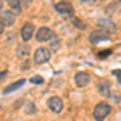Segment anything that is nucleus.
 Here are the masks:
<instances>
[{"mask_svg":"<svg viewBox=\"0 0 121 121\" xmlns=\"http://www.w3.org/2000/svg\"><path fill=\"white\" fill-rule=\"evenodd\" d=\"M112 112V105L107 102H100L94 107V120L95 121H103Z\"/></svg>","mask_w":121,"mask_h":121,"instance_id":"obj_1","label":"nucleus"},{"mask_svg":"<svg viewBox=\"0 0 121 121\" xmlns=\"http://www.w3.org/2000/svg\"><path fill=\"white\" fill-rule=\"evenodd\" d=\"M15 19H16V15H15L13 11H5V10H2V15H0V31L3 32L5 28L13 26Z\"/></svg>","mask_w":121,"mask_h":121,"instance_id":"obj_2","label":"nucleus"},{"mask_svg":"<svg viewBox=\"0 0 121 121\" xmlns=\"http://www.w3.org/2000/svg\"><path fill=\"white\" fill-rule=\"evenodd\" d=\"M89 40H91V44L107 42V40H110V34H108L107 31H103V29H95V31H92V32H91Z\"/></svg>","mask_w":121,"mask_h":121,"instance_id":"obj_3","label":"nucleus"},{"mask_svg":"<svg viewBox=\"0 0 121 121\" xmlns=\"http://www.w3.org/2000/svg\"><path fill=\"white\" fill-rule=\"evenodd\" d=\"M53 7L61 16H71L73 18V15H74V8H73V5L69 2H56Z\"/></svg>","mask_w":121,"mask_h":121,"instance_id":"obj_4","label":"nucleus"},{"mask_svg":"<svg viewBox=\"0 0 121 121\" xmlns=\"http://www.w3.org/2000/svg\"><path fill=\"white\" fill-rule=\"evenodd\" d=\"M48 60H50V50L48 48H45V47L36 48V52H34V63L36 65H42Z\"/></svg>","mask_w":121,"mask_h":121,"instance_id":"obj_5","label":"nucleus"},{"mask_svg":"<svg viewBox=\"0 0 121 121\" xmlns=\"http://www.w3.org/2000/svg\"><path fill=\"white\" fill-rule=\"evenodd\" d=\"M36 32H37V31H36V26H34L32 23H26V24L21 28V32H19V34H21V39H23L24 42H28V40L32 39V36H34Z\"/></svg>","mask_w":121,"mask_h":121,"instance_id":"obj_6","label":"nucleus"},{"mask_svg":"<svg viewBox=\"0 0 121 121\" xmlns=\"http://www.w3.org/2000/svg\"><path fill=\"white\" fill-rule=\"evenodd\" d=\"M47 107L50 108V112H53V113H60L61 110H63V100H61L60 97L53 95V97H50V99L47 100Z\"/></svg>","mask_w":121,"mask_h":121,"instance_id":"obj_7","label":"nucleus"},{"mask_svg":"<svg viewBox=\"0 0 121 121\" xmlns=\"http://www.w3.org/2000/svg\"><path fill=\"white\" fill-rule=\"evenodd\" d=\"M52 37H53V32H52V29L47 28V26L39 28L37 32H36V40L37 42H45V40H50Z\"/></svg>","mask_w":121,"mask_h":121,"instance_id":"obj_8","label":"nucleus"},{"mask_svg":"<svg viewBox=\"0 0 121 121\" xmlns=\"http://www.w3.org/2000/svg\"><path fill=\"white\" fill-rule=\"evenodd\" d=\"M97 92L100 94L102 97H110L112 95V86L107 79H100L97 82Z\"/></svg>","mask_w":121,"mask_h":121,"instance_id":"obj_9","label":"nucleus"},{"mask_svg":"<svg viewBox=\"0 0 121 121\" xmlns=\"http://www.w3.org/2000/svg\"><path fill=\"white\" fill-rule=\"evenodd\" d=\"M89 82H91V74H89V73H84V71L76 73V76H74V84L78 86V87H86Z\"/></svg>","mask_w":121,"mask_h":121,"instance_id":"obj_10","label":"nucleus"},{"mask_svg":"<svg viewBox=\"0 0 121 121\" xmlns=\"http://www.w3.org/2000/svg\"><path fill=\"white\" fill-rule=\"evenodd\" d=\"M97 24H99V29H103V31H115L116 26H115V23H113L110 18H100L97 21Z\"/></svg>","mask_w":121,"mask_h":121,"instance_id":"obj_11","label":"nucleus"},{"mask_svg":"<svg viewBox=\"0 0 121 121\" xmlns=\"http://www.w3.org/2000/svg\"><path fill=\"white\" fill-rule=\"evenodd\" d=\"M26 82V79H19V81H16V82H11L10 86H7L5 89H3V94H11V92H15L16 89H19L23 84Z\"/></svg>","mask_w":121,"mask_h":121,"instance_id":"obj_12","label":"nucleus"},{"mask_svg":"<svg viewBox=\"0 0 121 121\" xmlns=\"http://www.w3.org/2000/svg\"><path fill=\"white\" fill-rule=\"evenodd\" d=\"M8 7L13 10V13H19V11H21V3H19L18 0H10Z\"/></svg>","mask_w":121,"mask_h":121,"instance_id":"obj_13","label":"nucleus"},{"mask_svg":"<svg viewBox=\"0 0 121 121\" xmlns=\"http://www.w3.org/2000/svg\"><path fill=\"white\" fill-rule=\"evenodd\" d=\"M29 52H31V50H29V47L26 45V44H21V45L18 47V55L19 56H28Z\"/></svg>","mask_w":121,"mask_h":121,"instance_id":"obj_14","label":"nucleus"},{"mask_svg":"<svg viewBox=\"0 0 121 121\" xmlns=\"http://www.w3.org/2000/svg\"><path fill=\"white\" fill-rule=\"evenodd\" d=\"M71 23H73V24H74V26H76V28H78V29H86V23H82L81 19L74 18V16L71 18Z\"/></svg>","mask_w":121,"mask_h":121,"instance_id":"obj_15","label":"nucleus"},{"mask_svg":"<svg viewBox=\"0 0 121 121\" xmlns=\"http://www.w3.org/2000/svg\"><path fill=\"white\" fill-rule=\"evenodd\" d=\"M58 47H60V39L56 37V36H53V37L50 39V48L52 50H56Z\"/></svg>","mask_w":121,"mask_h":121,"instance_id":"obj_16","label":"nucleus"},{"mask_svg":"<svg viewBox=\"0 0 121 121\" xmlns=\"http://www.w3.org/2000/svg\"><path fill=\"white\" fill-rule=\"evenodd\" d=\"M24 112L28 113V115H31V113H36V105L32 102H28L26 103V107H24Z\"/></svg>","mask_w":121,"mask_h":121,"instance_id":"obj_17","label":"nucleus"},{"mask_svg":"<svg viewBox=\"0 0 121 121\" xmlns=\"http://www.w3.org/2000/svg\"><path fill=\"white\" fill-rule=\"evenodd\" d=\"M112 74L115 76V78H118V82L121 84V69H113V71H112Z\"/></svg>","mask_w":121,"mask_h":121,"instance_id":"obj_18","label":"nucleus"},{"mask_svg":"<svg viewBox=\"0 0 121 121\" xmlns=\"http://www.w3.org/2000/svg\"><path fill=\"white\" fill-rule=\"evenodd\" d=\"M31 82L40 84V82H42V78H40V76H32V78H31Z\"/></svg>","mask_w":121,"mask_h":121,"instance_id":"obj_19","label":"nucleus"},{"mask_svg":"<svg viewBox=\"0 0 121 121\" xmlns=\"http://www.w3.org/2000/svg\"><path fill=\"white\" fill-rule=\"evenodd\" d=\"M110 53H112L110 50H103V52H100V55H99V56H100V58H105V56H108Z\"/></svg>","mask_w":121,"mask_h":121,"instance_id":"obj_20","label":"nucleus"},{"mask_svg":"<svg viewBox=\"0 0 121 121\" xmlns=\"http://www.w3.org/2000/svg\"><path fill=\"white\" fill-rule=\"evenodd\" d=\"M0 78H2V79H5V78H7V71H2V76H0Z\"/></svg>","mask_w":121,"mask_h":121,"instance_id":"obj_21","label":"nucleus"}]
</instances>
